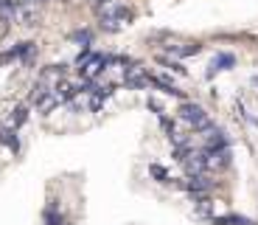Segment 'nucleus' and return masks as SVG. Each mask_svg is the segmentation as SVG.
Here are the masks:
<instances>
[{"mask_svg": "<svg viewBox=\"0 0 258 225\" xmlns=\"http://www.w3.org/2000/svg\"><path fill=\"white\" fill-rule=\"evenodd\" d=\"M213 222H216V225H252L250 219H244V217H233V214H230V217H216Z\"/></svg>", "mask_w": 258, "mask_h": 225, "instance_id": "9", "label": "nucleus"}, {"mask_svg": "<svg viewBox=\"0 0 258 225\" xmlns=\"http://www.w3.org/2000/svg\"><path fill=\"white\" fill-rule=\"evenodd\" d=\"M168 51L177 57H191V54H200V45H168Z\"/></svg>", "mask_w": 258, "mask_h": 225, "instance_id": "7", "label": "nucleus"}, {"mask_svg": "<svg viewBox=\"0 0 258 225\" xmlns=\"http://www.w3.org/2000/svg\"><path fill=\"white\" fill-rule=\"evenodd\" d=\"M59 104H62V99H59L56 90L48 87V90H42V93H37V110H39V113H45V116H48V113L56 110Z\"/></svg>", "mask_w": 258, "mask_h": 225, "instance_id": "3", "label": "nucleus"}, {"mask_svg": "<svg viewBox=\"0 0 258 225\" xmlns=\"http://www.w3.org/2000/svg\"><path fill=\"white\" fill-rule=\"evenodd\" d=\"M180 118L185 124H191V127H197V129H205V127H211V121H208V116H205V110L200 107V104H194V102H182L180 104Z\"/></svg>", "mask_w": 258, "mask_h": 225, "instance_id": "1", "label": "nucleus"}, {"mask_svg": "<svg viewBox=\"0 0 258 225\" xmlns=\"http://www.w3.org/2000/svg\"><path fill=\"white\" fill-rule=\"evenodd\" d=\"M191 192H200V194H205V192H211V186H213V180L208 177L205 172H200V174H191L188 177V183H185Z\"/></svg>", "mask_w": 258, "mask_h": 225, "instance_id": "4", "label": "nucleus"}, {"mask_svg": "<svg viewBox=\"0 0 258 225\" xmlns=\"http://www.w3.org/2000/svg\"><path fill=\"white\" fill-rule=\"evenodd\" d=\"M93 6H107V3H110V0H90Z\"/></svg>", "mask_w": 258, "mask_h": 225, "instance_id": "14", "label": "nucleus"}, {"mask_svg": "<svg viewBox=\"0 0 258 225\" xmlns=\"http://www.w3.org/2000/svg\"><path fill=\"white\" fill-rule=\"evenodd\" d=\"M157 62L160 65H166V68H171V71L174 73H182V76H185V68H182L180 62H174V59H166V57H157Z\"/></svg>", "mask_w": 258, "mask_h": 225, "instance_id": "12", "label": "nucleus"}, {"mask_svg": "<svg viewBox=\"0 0 258 225\" xmlns=\"http://www.w3.org/2000/svg\"><path fill=\"white\" fill-rule=\"evenodd\" d=\"M79 62H82V76L84 79H96L98 73L104 71V65H107V57H101V54H84Z\"/></svg>", "mask_w": 258, "mask_h": 225, "instance_id": "2", "label": "nucleus"}, {"mask_svg": "<svg viewBox=\"0 0 258 225\" xmlns=\"http://www.w3.org/2000/svg\"><path fill=\"white\" fill-rule=\"evenodd\" d=\"M149 82H152V79H149L141 68H126V84H129V87L141 90V87H146Z\"/></svg>", "mask_w": 258, "mask_h": 225, "instance_id": "5", "label": "nucleus"}, {"mask_svg": "<svg viewBox=\"0 0 258 225\" xmlns=\"http://www.w3.org/2000/svg\"><path fill=\"white\" fill-rule=\"evenodd\" d=\"M26 3H48V0H26Z\"/></svg>", "mask_w": 258, "mask_h": 225, "instance_id": "15", "label": "nucleus"}, {"mask_svg": "<svg viewBox=\"0 0 258 225\" xmlns=\"http://www.w3.org/2000/svg\"><path fill=\"white\" fill-rule=\"evenodd\" d=\"M225 65H227V68L233 65V57H230V54H222L219 59H213V65H211V73H216V71H225Z\"/></svg>", "mask_w": 258, "mask_h": 225, "instance_id": "10", "label": "nucleus"}, {"mask_svg": "<svg viewBox=\"0 0 258 225\" xmlns=\"http://www.w3.org/2000/svg\"><path fill=\"white\" fill-rule=\"evenodd\" d=\"M79 90H82V87H79V84H73V82H59L56 93H59V99H62V102H71V99L79 96Z\"/></svg>", "mask_w": 258, "mask_h": 225, "instance_id": "6", "label": "nucleus"}, {"mask_svg": "<svg viewBox=\"0 0 258 225\" xmlns=\"http://www.w3.org/2000/svg\"><path fill=\"white\" fill-rule=\"evenodd\" d=\"M26 118H28V107H26V104H20V107L12 113V127H20V124H26Z\"/></svg>", "mask_w": 258, "mask_h": 225, "instance_id": "8", "label": "nucleus"}, {"mask_svg": "<svg viewBox=\"0 0 258 225\" xmlns=\"http://www.w3.org/2000/svg\"><path fill=\"white\" fill-rule=\"evenodd\" d=\"M3 141H6L9 147L14 149V152H17V149H20V141H17V138H14V132H12V129H0V144H3Z\"/></svg>", "mask_w": 258, "mask_h": 225, "instance_id": "11", "label": "nucleus"}, {"mask_svg": "<svg viewBox=\"0 0 258 225\" xmlns=\"http://www.w3.org/2000/svg\"><path fill=\"white\" fill-rule=\"evenodd\" d=\"M149 172H152V177H155V180H160V183H166V180H168V172L163 166H157V163H152Z\"/></svg>", "mask_w": 258, "mask_h": 225, "instance_id": "13", "label": "nucleus"}]
</instances>
